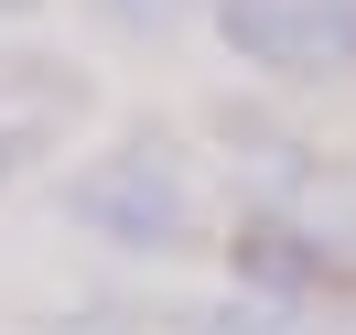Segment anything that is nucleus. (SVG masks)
<instances>
[{"instance_id":"1","label":"nucleus","mask_w":356,"mask_h":335,"mask_svg":"<svg viewBox=\"0 0 356 335\" xmlns=\"http://www.w3.org/2000/svg\"><path fill=\"white\" fill-rule=\"evenodd\" d=\"M65 227L108 238L119 260H184L205 238V205H195V162L173 152L162 130H119L108 152H87L65 184H54Z\"/></svg>"},{"instance_id":"2","label":"nucleus","mask_w":356,"mask_h":335,"mask_svg":"<svg viewBox=\"0 0 356 335\" xmlns=\"http://www.w3.org/2000/svg\"><path fill=\"white\" fill-rule=\"evenodd\" d=\"M216 260H227V281H238V292H270V303H302V313L356 292V270H346V249H334V227L302 217V205H270V195H248L238 217H227Z\"/></svg>"},{"instance_id":"3","label":"nucleus","mask_w":356,"mask_h":335,"mask_svg":"<svg viewBox=\"0 0 356 335\" xmlns=\"http://www.w3.org/2000/svg\"><path fill=\"white\" fill-rule=\"evenodd\" d=\"M205 22L238 65L281 76V87L356 76V0H205Z\"/></svg>"},{"instance_id":"4","label":"nucleus","mask_w":356,"mask_h":335,"mask_svg":"<svg viewBox=\"0 0 356 335\" xmlns=\"http://www.w3.org/2000/svg\"><path fill=\"white\" fill-rule=\"evenodd\" d=\"M87 98H97V87H87V65H76V54L0 44V195H11V184H33V173L76 141Z\"/></svg>"},{"instance_id":"5","label":"nucleus","mask_w":356,"mask_h":335,"mask_svg":"<svg viewBox=\"0 0 356 335\" xmlns=\"http://www.w3.org/2000/svg\"><path fill=\"white\" fill-rule=\"evenodd\" d=\"M205 130H216V152H227V162H238V173H248V195H270V205H291V195H302V184H324V162H313L302 141L281 130V119H259V109H238V98H227V109L205 119Z\"/></svg>"},{"instance_id":"6","label":"nucleus","mask_w":356,"mask_h":335,"mask_svg":"<svg viewBox=\"0 0 356 335\" xmlns=\"http://www.w3.org/2000/svg\"><path fill=\"white\" fill-rule=\"evenodd\" d=\"M195 11L205 0H87V33H108V44H173Z\"/></svg>"},{"instance_id":"7","label":"nucleus","mask_w":356,"mask_h":335,"mask_svg":"<svg viewBox=\"0 0 356 335\" xmlns=\"http://www.w3.org/2000/svg\"><path fill=\"white\" fill-rule=\"evenodd\" d=\"M324 227H334V249H346V270H356V184L334 195V217H324Z\"/></svg>"},{"instance_id":"8","label":"nucleus","mask_w":356,"mask_h":335,"mask_svg":"<svg viewBox=\"0 0 356 335\" xmlns=\"http://www.w3.org/2000/svg\"><path fill=\"white\" fill-rule=\"evenodd\" d=\"M313 335H356V292H346V303H334V313H324Z\"/></svg>"},{"instance_id":"9","label":"nucleus","mask_w":356,"mask_h":335,"mask_svg":"<svg viewBox=\"0 0 356 335\" xmlns=\"http://www.w3.org/2000/svg\"><path fill=\"white\" fill-rule=\"evenodd\" d=\"M33 11H44V0H0V22H33Z\"/></svg>"}]
</instances>
